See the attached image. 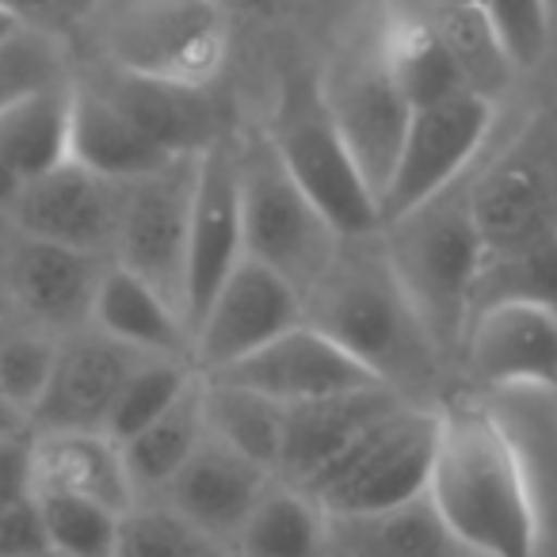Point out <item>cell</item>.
Here are the masks:
<instances>
[{
  "label": "cell",
  "instance_id": "cell-31",
  "mask_svg": "<svg viewBox=\"0 0 557 557\" xmlns=\"http://www.w3.org/2000/svg\"><path fill=\"white\" fill-rule=\"evenodd\" d=\"M199 379L187 359H164V356H141L134 363V371L126 374L123 389H119L115 405H111V417H108V428L103 435L123 447L126 440L149 428L164 409L176 405V397L184 394L191 382Z\"/></svg>",
  "mask_w": 557,
  "mask_h": 557
},
{
  "label": "cell",
  "instance_id": "cell-44",
  "mask_svg": "<svg viewBox=\"0 0 557 557\" xmlns=\"http://www.w3.org/2000/svg\"><path fill=\"white\" fill-rule=\"evenodd\" d=\"M20 27H24V24H16V20H12L9 12L0 9V39H9V35H16Z\"/></svg>",
  "mask_w": 557,
  "mask_h": 557
},
{
  "label": "cell",
  "instance_id": "cell-34",
  "mask_svg": "<svg viewBox=\"0 0 557 557\" xmlns=\"http://www.w3.org/2000/svg\"><path fill=\"white\" fill-rule=\"evenodd\" d=\"M115 557H233V549L157 500L134 504L123 516Z\"/></svg>",
  "mask_w": 557,
  "mask_h": 557
},
{
  "label": "cell",
  "instance_id": "cell-25",
  "mask_svg": "<svg viewBox=\"0 0 557 557\" xmlns=\"http://www.w3.org/2000/svg\"><path fill=\"white\" fill-rule=\"evenodd\" d=\"M92 329L141 356L191 363V333H187L184 313L161 290L149 287L146 278L131 275L119 263H108L100 278L92 302Z\"/></svg>",
  "mask_w": 557,
  "mask_h": 557
},
{
  "label": "cell",
  "instance_id": "cell-3",
  "mask_svg": "<svg viewBox=\"0 0 557 557\" xmlns=\"http://www.w3.org/2000/svg\"><path fill=\"white\" fill-rule=\"evenodd\" d=\"M470 184L473 172H466L447 191L382 225V245L401 278L405 298L412 302L443 363L462 359L473 287L485 263V240L473 218Z\"/></svg>",
  "mask_w": 557,
  "mask_h": 557
},
{
  "label": "cell",
  "instance_id": "cell-43",
  "mask_svg": "<svg viewBox=\"0 0 557 557\" xmlns=\"http://www.w3.org/2000/svg\"><path fill=\"white\" fill-rule=\"evenodd\" d=\"M428 9H478L481 0H420Z\"/></svg>",
  "mask_w": 557,
  "mask_h": 557
},
{
  "label": "cell",
  "instance_id": "cell-11",
  "mask_svg": "<svg viewBox=\"0 0 557 557\" xmlns=\"http://www.w3.org/2000/svg\"><path fill=\"white\" fill-rule=\"evenodd\" d=\"M195 172H199V157H176L149 176L123 184L119 233L115 248H111V263L146 278L180 313H184Z\"/></svg>",
  "mask_w": 557,
  "mask_h": 557
},
{
  "label": "cell",
  "instance_id": "cell-33",
  "mask_svg": "<svg viewBox=\"0 0 557 557\" xmlns=\"http://www.w3.org/2000/svg\"><path fill=\"white\" fill-rule=\"evenodd\" d=\"M420 9L428 12L435 35L443 39L447 54L455 58L466 88L496 100L516 73H511L508 62H504V54H500V47H496L481 9H428V4H420Z\"/></svg>",
  "mask_w": 557,
  "mask_h": 557
},
{
  "label": "cell",
  "instance_id": "cell-1",
  "mask_svg": "<svg viewBox=\"0 0 557 557\" xmlns=\"http://www.w3.org/2000/svg\"><path fill=\"white\" fill-rule=\"evenodd\" d=\"M428 500L478 557L539 554V508L527 462L485 405H440Z\"/></svg>",
  "mask_w": 557,
  "mask_h": 557
},
{
  "label": "cell",
  "instance_id": "cell-18",
  "mask_svg": "<svg viewBox=\"0 0 557 557\" xmlns=\"http://www.w3.org/2000/svg\"><path fill=\"white\" fill-rule=\"evenodd\" d=\"M77 77L100 96H108L134 126H141L172 157H199L222 134H230L222 126V103H218L214 88L138 77V73L115 70L103 62L77 70Z\"/></svg>",
  "mask_w": 557,
  "mask_h": 557
},
{
  "label": "cell",
  "instance_id": "cell-2",
  "mask_svg": "<svg viewBox=\"0 0 557 557\" xmlns=\"http://www.w3.org/2000/svg\"><path fill=\"white\" fill-rule=\"evenodd\" d=\"M306 321L401 397L432 382L443 363L405 298L382 230L341 240L325 275L306 290Z\"/></svg>",
  "mask_w": 557,
  "mask_h": 557
},
{
  "label": "cell",
  "instance_id": "cell-21",
  "mask_svg": "<svg viewBox=\"0 0 557 557\" xmlns=\"http://www.w3.org/2000/svg\"><path fill=\"white\" fill-rule=\"evenodd\" d=\"M278 478L271 470L248 462L245 455H237V450H230L225 443L207 435L202 447L184 462V470L169 481V488L161 493V504H169L187 523L202 527L207 534H214V539H222L230 546L233 534L248 519V511L260 504V496Z\"/></svg>",
  "mask_w": 557,
  "mask_h": 557
},
{
  "label": "cell",
  "instance_id": "cell-23",
  "mask_svg": "<svg viewBox=\"0 0 557 557\" xmlns=\"http://www.w3.org/2000/svg\"><path fill=\"white\" fill-rule=\"evenodd\" d=\"M35 493L85 496L115 511L138 504L123 447L103 432H35Z\"/></svg>",
  "mask_w": 557,
  "mask_h": 557
},
{
  "label": "cell",
  "instance_id": "cell-20",
  "mask_svg": "<svg viewBox=\"0 0 557 557\" xmlns=\"http://www.w3.org/2000/svg\"><path fill=\"white\" fill-rule=\"evenodd\" d=\"M401 401H409V397H401L397 389L367 386L287 409V440H283V458H278L275 478L306 493L367 428H374Z\"/></svg>",
  "mask_w": 557,
  "mask_h": 557
},
{
  "label": "cell",
  "instance_id": "cell-7",
  "mask_svg": "<svg viewBox=\"0 0 557 557\" xmlns=\"http://www.w3.org/2000/svg\"><path fill=\"white\" fill-rule=\"evenodd\" d=\"M440 435V405L401 401L367 428L310 488L325 516H371L401 508L428 493Z\"/></svg>",
  "mask_w": 557,
  "mask_h": 557
},
{
  "label": "cell",
  "instance_id": "cell-38",
  "mask_svg": "<svg viewBox=\"0 0 557 557\" xmlns=\"http://www.w3.org/2000/svg\"><path fill=\"white\" fill-rule=\"evenodd\" d=\"M47 549V527L35 496L0 504V557H32Z\"/></svg>",
  "mask_w": 557,
  "mask_h": 557
},
{
  "label": "cell",
  "instance_id": "cell-46",
  "mask_svg": "<svg viewBox=\"0 0 557 557\" xmlns=\"http://www.w3.org/2000/svg\"><path fill=\"white\" fill-rule=\"evenodd\" d=\"M4 252H9V245H4V237H0V263H4Z\"/></svg>",
  "mask_w": 557,
  "mask_h": 557
},
{
  "label": "cell",
  "instance_id": "cell-35",
  "mask_svg": "<svg viewBox=\"0 0 557 557\" xmlns=\"http://www.w3.org/2000/svg\"><path fill=\"white\" fill-rule=\"evenodd\" d=\"M35 500H39L50 549L65 557H115L119 523L126 511L65 493H35Z\"/></svg>",
  "mask_w": 557,
  "mask_h": 557
},
{
  "label": "cell",
  "instance_id": "cell-16",
  "mask_svg": "<svg viewBox=\"0 0 557 557\" xmlns=\"http://www.w3.org/2000/svg\"><path fill=\"white\" fill-rule=\"evenodd\" d=\"M202 379L233 382V386H245L252 394L287 405V409L321 401V397L351 394V389L382 386L359 359H351L333 336L313 329L310 321L271 341L268 348L252 351L240 363L225 367L218 374H202Z\"/></svg>",
  "mask_w": 557,
  "mask_h": 557
},
{
  "label": "cell",
  "instance_id": "cell-28",
  "mask_svg": "<svg viewBox=\"0 0 557 557\" xmlns=\"http://www.w3.org/2000/svg\"><path fill=\"white\" fill-rule=\"evenodd\" d=\"M207 440V420H202V374L176 397L172 409H164L149 428H141L134 440L123 443L126 473H131L134 496H161L169 481L184 470V462Z\"/></svg>",
  "mask_w": 557,
  "mask_h": 557
},
{
  "label": "cell",
  "instance_id": "cell-41",
  "mask_svg": "<svg viewBox=\"0 0 557 557\" xmlns=\"http://www.w3.org/2000/svg\"><path fill=\"white\" fill-rule=\"evenodd\" d=\"M12 325H20V313H16V306H12L9 290H4V283H0V336L9 333Z\"/></svg>",
  "mask_w": 557,
  "mask_h": 557
},
{
  "label": "cell",
  "instance_id": "cell-13",
  "mask_svg": "<svg viewBox=\"0 0 557 557\" xmlns=\"http://www.w3.org/2000/svg\"><path fill=\"white\" fill-rule=\"evenodd\" d=\"M240 260H245V210H240L237 146H233V134H222L214 146L199 153V172H195L184 278L187 333L199 325L218 287Z\"/></svg>",
  "mask_w": 557,
  "mask_h": 557
},
{
  "label": "cell",
  "instance_id": "cell-32",
  "mask_svg": "<svg viewBox=\"0 0 557 557\" xmlns=\"http://www.w3.org/2000/svg\"><path fill=\"white\" fill-rule=\"evenodd\" d=\"M496 302H534L557 310V237L516 252L485 256L473 287V313Z\"/></svg>",
  "mask_w": 557,
  "mask_h": 557
},
{
  "label": "cell",
  "instance_id": "cell-10",
  "mask_svg": "<svg viewBox=\"0 0 557 557\" xmlns=\"http://www.w3.org/2000/svg\"><path fill=\"white\" fill-rule=\"evenodd\" d=\"M500 108L481 92H458L432 108L412 111L401 157L379 199L382 225L397 222L478 169L496 131Z\"/></svg>",
  "mask_w": 557,
  "mask_h": 557
},
{
  "label": "cell",
  "instance_id": "cell-26",
  "mask_svg": "<svg viewBox=\"0 0 557 557\" xmlns=\"http://www.w3.org/2000/svg\"><path fill=\"white\" fill-rule=\"evenodd\" d=\"M70 157V85L24 100L0 115V218L35 176Z\"/></svg>",
  "mask_w": 557,
  "mask_h": 557
},
{
  "label": "cell",
  "instance_id": "cell-5",
  "mask_svg": "<svg viewBox=\"0 0 557 557\" xmlns=\"http://www.w3.org/2000/svg\"><path fill=\"white\" fill-rule=\"evenodd\" d=\"M233 146H237L240 210H245V256L290 278L306 298V290L333 263L344 237L295 184L263 126L233 134Z\"/></svg>",
  "mask_w": 557,
  "mask_h": 557
},
{
  "label": "cell",
  "instance_id": "cell-36",
  "mask_svg": "<svg viewBox=\"0 0 557 557\" xmlns=\"http://www.w3.org/2000/svg\"><path fill=\"white\" fill-rule=\"evenodd\" d=\"M58 344H62L58 336L39 333L24 321L0 336V405H9L16 417L32 420L35 405L42 401L50 374H54Z\"/></svg>",
  "mask_w": 557,
  "mask_h": 557
},
{
  "label": "cell",
  "instance_id": "cell-42",
  "mask_svg": "<svg viewBox=\"0 0 557 557\" xmlns=\"http://www.w3.org/2000/svg\"><path fill=\"white\" fill-rule=\"evenodd\" d=\"M225 4V12L230 9H245V12H271V9H278L283 0H222Z\"/></svg>",
  "mask_w": 557,
  "mask_h": 557
},
{
  "label": "cell",
  "instance_id": "cell-9",
  "mask_svg": "<svg viewBox=\"0 0 557 557\" xmlns=\"http://www.w3.org/2000/svg\"><path fill=\"white\" fill-rule=\"evenodd\" d=\"M318 85L344 146L356 157L374 199H382V191H386L389 176L397 169V157H401L412 108L401 88H397L394 70L386 62L379 16L371 20V27L351 35L336 50V58L318 77Z\"/></svg>",
  "mask_w": 557,
  "mask_h": 557
},
{
  "label": "cell",
  "instance_id": "cell-27",
  "mask_svg": "<svg viewBox=\"0 0 557 557\" xmlns=\"http://www.w3.org/2000/svg\"><path fill=\"white\" fill-rule=\"evenodd\" d=\"M202 420H207L210 440L278 473L283 440H287V405L252 394L245 386H233V382L202 379Z\"/></svg>",
  "mask_w": 557,
  "mask_h": 557
},
{
  "label": "cell",
  "instance_id": "cell-22",
  "mask_svg": "<svg viewBox=\"0 0 557 557\" xmlns=\"http://www.w3.org/2000/svg\"><path fill=\"white\" fill-rule=\"evenodd\" d=\"M70 161L85 164L88 172L115 184H131L138 176H149L161 164L176 161L164 153L141 126H134L108 96H100L92 85L73 73L70 81Z\"/></svg>",
  "mask_w": 557,
  "mask_h": 557
},
{
  "label": "cell",
  "instance_id": "cell-15",
  "mask_svg": "<svg viewBox=\"0 0 557 557\" xmlns=\"http://www.w3.org/2000/svg\"><path fill=\"white\" fill-rule=\"evenodd\" d=\"M119 207H123V184L96 176L85 164L65 157L62 164L35 176L20 191L9 222L20 237L111 260L119 233Z\"/></svg>",
  "mask_w": 557,
  "mask_h": 557
},
{
  "label": "cell",
  "instance_id": "cell-14",
  "mask_svg": "<svg viewBox=\"0 0 557 557\" xmlns=\"http://www.w3.org/2000/svg\"><path fill=\"white\" fill-rule=\"evenodd\" d=\"M111 260L77 248L20 237L0 263V283L9 290L20 321L58 341L92 329V302Z\"/></svg>",
  "mask_w": 557,
  "mask_h": 557
},
{
  "label": "cell",
  "instance_id": "cell-40",
  "mask_svg": "<svg viewBox=\"0 0 557 557\" xmlns=\"http://www.w3.org/2000/svg\"><path fill=\"white\" fill-rule=\"evenodd\" d=\"M88 4H92V0H0V9L9 12L16 24L42 27V32H54V35H58V24H65V20L81 24Z\"/></svg>",
  "mask_w": 557,
  "mask_h": 557
},
{
  "label": "cell",
  "instance_id": "cell-8",
  "mask_svg": "<svg viewBox=\"0 0 557 557\" xmlns=\"http://www.w3.org/2000/svg\"><path fill=\"white\" fill-rule=\"evenodd\" d=\"M485 256L557 237V108H539L496 153L478 161L470 184Z\"/></svg>",
  "mask_w": 557,
  "mask_h": 557
},
{
  "label": "cell",
  "instance_id": "cell-30",
  "mask_svg": "<svg viewBox=\"0 0 557 557\" xmlns=\"http://www.w3.org/2000/svg\"><path fill=\"white\" fill-rule=\"evenodd\" d=\"M70 81L73 70L62 35L20 27L16 35L0 39V115L20 108L24 100L65 88Z\"/></svg>",
  "mask_w": 557,
  "mask_h": 557
},
{
  "label": "cell",
  "instance_id": "cell-4",
  "mask_svg": "<svg viewBox=\"0 0 557 557\" xmlns=\"http://www.w3.org/2000/svg\"><path fill=\"white\" fill-rule=\"evenodd\" d=\"M92 62L214 88L230 54V12L222 0H92L81 16Z\"/></svg>",
  "mask_w": 557,
  "mask_h": 557
},
{
  "label": "cell",
  "instance_id": "cell-24",
  "mask_svg": "<svg viewBox=\"0 0 557 557\" xmlns=\"http://www.w3.org/2000/svg\"><path fill=\"white\" fill-rule=\"evenodd\" d=\"M325 557H478L432 508L428 493L371 516H325Z\"/></svg>",
  "mask_w": 557,
  "mask_h": 557
},
{
  "label": "cell",
  "instance_id": "cell-39",
  "mask_svg": "<svg viewBox=\"0 0 557 557\" xmlns=\"http://www.w3.org/2000/svg\"><path fill=\"white\" fill-rule=\"evenodd\" d=\"M35 496V432L0 435V504Z\"/></svg>",
  "mask_w": 557,
  "mask_h": 557
},
{
  "label": "cell",
  "instance_id": "cell-45",
  "mask_svg": "<svg viewBox=\"0 0 557 557\" xmlns=\"http://www.w3.org/2000/svg\"><path fill=\"white\" fill-rule=\"evenodd\" d=\"M32 557H65V554H58V549L47 546V549H39V554H32Z\"/></svg>",
  "mask_w": 557,
  "mask_h": 557
},
{
  "label": "cell",
  "instance_id": "cell-6",
  "mask_svg": "<svg viewBox=\"0 0 557 557\" xmlns=\"http://www.w3.org/2000/svg\"><path fill=\"white\" fill-rule=\"evenodd\" d=\"M263 131L295 184L310 195L313 207L341 237H371L382 230L379 199L344 146L318 77H306V73L283 77L275 111Z\"/></svg>",
  "mask_w": 557,
  "mask_h": 557
},
{
  "label": "cell",
  "instance_id": "cell-29",
  "mask_svg": "<svg viewBox=\"0 0 557 557\" xmlns=\"http://www.w3.org/2000/svg\"><path fill=\"white\" fill-rule=\"evenodd\" d=\"M230 549L233 557H325V511L306 493L275 481L248 511Z\"/></svg>",
  "mask_w": 557,
  "mask_h": 557
},
{
  "label": "cell",
  "instance_id": "cell-37",
  "mask_svg": "<svg viewBox=\"0 0 557 557\" xmlns=\"http://www.w3.org/2000/svg\"><path fill=\"white\" fill-rule=\"evenodd\" d=\"M478 9L511 73L539 70L554 42V4L549 0H481Z\"/></svg>",
  "mask_w": 557,
  "mask_h": 557
},
{
  "label": "cell",
  "instance_id": "cell-12",
  "mask_svg": "<svg viewBox=\"0 0 557 557\" xmlns=\"http://www.w3.org/2000/svg\"><path fill=\"white\" fill-rule=\"evenodd\" d=\"M302 321V290L278 271H271L268 263L245 256L218 287L199 325L191 329V367L199 374H218L248 359L252 351L268 348L271 341L298 329Z\"/></svg>",
  "mask_w": 557,
  "mask_h": 557
},
{
  "label": "cell",
  "instance_id": "cell-17",
  "mask_svg": "<svg viewBox=\"0 0 557 557\" xmlns=\"http://www.w3.org/2000/svg\"><path fill=\"white\" fill-rule=\"evenodd\" d=\"M458 363L488 389L557 386V310L534 302L485 306L470 318Z\"/></svg>",
  "mask_w": 557,
  "mask_h": 557
},
{
  "label": "cell",
  "instance_id": "cell-19",
  "mask_svg": "<svg viewBox=\"0 0 557 557\" xmlns=\"http://www.w3.org/2000/svg\"><path fill=\"white\" fill-rule=\"evenodd\" d=\"M138 359L141 351L123 348L96 329L65 336L58 344L47 394L27 420L32 432H103L111 405Z\"/></svg>",
  "mask_w": 557,
  "mask_h": 557
}]
</instances>
